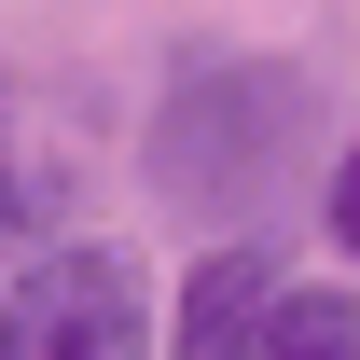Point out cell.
Returning <instances> with one entry per match:
<instances>
[{"label":"cell","instance_id":"6","mask_svg":"<svg viewBox=\"0 0 360 360\" xmlns=\"http://www.w3.org/2000/svg\"><path fill=\"white\" fill-rule=\"evenodd\" d=\"M333 236H347V264H360V139H347V167H333Z\"/></svg>","mask_w":360,"mask_h":360},{"label":"cell","instance_id":"4","mask_svg":"<svg viewBox=\"0 0 360 360\" xmlns=\"http://www.w3.org/2000/svg\"><path fill=\"white\" fill-rule=\"evenodd\" d=\"M250 360H360V291H319V277H291Z\"/></svg>","mask_w":360,"mask_h":360},{"label":"cell","instance_id":"3","mask_svg":"<svg viewBox=\"0 0 360 360\" xmlns=\"http://www.w3.org/2000/svg\"><path fill=\"white\" fill-rule=\"evenodd\" d=\"M277 250L264 236H236V250H208V264L180 277V319H167V360H250L264 347V319H277Z\"/></svg>","mask_w":360,"mask_h":360},{"label":"cell","instance_id":"1","mask_svg":"<svg viewBox=\"0 0 360 360\" xmlns=\"http://www.w3.org/2000/svg\"><path fill=\"white\" fill-rule=\"evenodd\" d=\"M319 97L291 56H194L167 84V111H153V194H167L180 222H264V194L291 180V153H305Z\"/></svg>","mask_w":360,"mask_h":360},{"label":"cell","instance_id":"5","mask_svg":"<svg viewBox=\"0 0 360 360\" xmlns=\"http://www.w3.org/2000/svg\"><path fill=\"white\" fill-rule=\"evenodd\" d=\"M70 167H14V97H0V250H56Z\"/></svg>","mask_w":360,"mask_h":360},{"label":"cell","instance_id":"2","mask_svg":"<svg viewBox=\"0 0 360 360\" xmlns=\"http://www.w3.org/2000/svg\"><path fill=\"white\" fill-rule=\"evenodd\" d=\"M0 360H167L153 277L111 236H56L0 277Z\"/></svg>","mask_w":360,"mask_h":360}]
</instances>
